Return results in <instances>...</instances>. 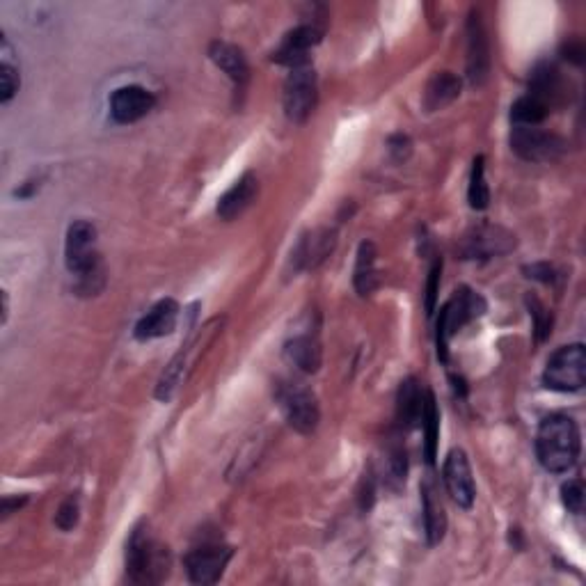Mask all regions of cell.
<instances>
[{"mask_svg":"<svg viewBox=\"0 0 586 586\" xmlns=\"http://www.w3.org/2000/svg\"><path fill=\"white\" fill-rule=\"evenodd\" d=\"M582 451L580 426L568 415L545 417L536 433V456L545 470L564 474L573 470Z\"/></svg>","mask_w":586,"mask_h":586,"instance_id":"6da1fadb","label":"cell"},{"mask_svg":"<svg viewBox=\"0 0 586 586\" xmlns=\"http://www.w3.org/2000/svg\"><path fill=\"white\" fill-rule=\"evenodd\" d=\"M65 264L71 275L81 280V289L97 291L94 280L101 277V259L97 252V229L87 220H76L67 229Z\"/></svg>","mask_w":586,"mask_h":586,"instance_id":"7a4b0ae2","label":"cell"},{"mask_svg":"<svg viewBox=\"0 0 586 586\" xmlns=\"http://www.w3.org/2000/svg\"><path fill=\"white\" fill-rule=\"evenodd\" d=\"M168 550L158 545L147 529L136 527L126 543V573L136 584H156L168 575Z\"/></svg>","mask_w":586,"mask_h":586,"instance_id":"3957f363","label":"cell"},{"mask_svg":"<svg viewBox=\"0 0 586 586\" xmlns=\"http://www.w3.org/2000/svg\"><path fill=\"white\" fill-rule=\"evenodd\" d=\"M543 383L554 392H580L586 383L584 344L561 346L545 364Z\"/></svg>","mask_w":586,"mask_h":586,"instance_id":"277c9868","label":"cell"},{"mask_svg":"<svg viewBox=\"0 0 586 586\" xmlns=\"http://www.w3.org/2000/svg\"><path fill=\"white\" fill-rule=\"evenodd\" d=\"M486 312V300H483L479 293L470 289H461L451 296L449 303L440 310L438 319V358L445 362L447 360V348L449 339L456 335L458 330L467 326L472 319H477Z\"/></svg>","mask_w":586,"mask_h":586,"instance_id":"5b68a950","label":"cell"},{"mask_svg":"<svg viewBox=\"0 0 586 586\" xmlns=\"http://www.w3.org/2000/svg\"><path fill=\"white\" fill-rule=\"evenodd\" d=\"M284 113L293 124H303L314 113L316 101H319V81L310 65L291 69V74L284 83Z\"/></svg>","mask_w":586,"mask_h":586,"instance_id":"8992f818","label":"cell"},{"mask_svg":"<svg viewBox=\"0 0 586 586\" xmlns=\"http://www.w3.org/2000/svg\"><path fill=\"white\" fill-rule=\"evenodd\" d=\"M277 401L291 429L298 433H312L319 426V403H316L314 394L307 387L298 383H287L277 387Z\"/></svg>","mask_w":586,"mask_h":586,"instance_id":"52a82bcc","label":"cell"},{"mask_svg":"<svg viewBox=\"0 0 586 586\" xmlns=\"http://www.w3.org/2000/svg\"><path fill=\"white\" fill-rule=\"evenodd\" d=\"M511 147L529 163H552L564 154V140L538 126H513Z\"/></svg>","mask_w":586,"mask_h":586,"instance_id":"ba28073f","label":"cell"},{"mask_svg":"<svg viewBox=\"0 0 586 586\" xmlns=\"http://www.w3.org/2000/svg\"><path fill=\"white\" fill-rule=\"evenodd\" d=\"M442 479H445V488L451 500L461 509H472L474 500H477V486H474L472 467L463 449L449 451L445 465H442Z\"/></svg>","mask_w":586,"mask_h":586,"instance_id":"9c48e42d","label":"cell"},{"mask_svg":"<svg viewBox=\"0 0 586 586\" xmlns=\"http://www.w3.org/2000/svg\"><path fill=\"white\" fill-rule=\"evenodd\" d=\"M110 117L117 124H136L156 106V97L142 85H124L110 94Z\"/></svg>","mask_w":586,"mask_h":586,"instance_id":"30bf717a","label":"cell"},{"mask_svg":"<svg viewBox=\"0 0 586 586\" xmlns=\"http://www.w3.org/2000/svg\"><path fill=\"white\" fill-rule=\"evenodd\" d=\"M234 550L227 545H202L186 557V570L193 584H216L223 577Z\"/></svg>","mask_w":586,"mask_h":586,"instance_id":"8fae6325","label":"cell"},{"mask_svg":"<svg viewBox=\"0 0 586 586\" xmlns=\"http://www.w3.org/2000/svg\"><path fill=\"white\" fill-rule=\"evenodd\" d=\"M516 248V236L506 232L502 227L481 225L474 227L470 234L463 239V255L465 259H490L506 255Z\"/></svg>","mask_w":586,"mask_h":586,"instance_id":"7c38bea8","label":"cell"},{"mask_svg":"<svg viewBox=\"0 0 586 586\" xmlns=\"http://www.w3.org/2000/svg\"><path fill=\"white\" fill-rule=\"evenodd\" d=\"M323 30L316 28L314 23H305V26L293 28L291 33L282 39L280 49L273 53V60L280 65H287L291 69L310 65V51L321 42Z\"/></svg>","mask_w":586,"mask_h":586,"instance_id":"4fadbf2b","label":"cell"},{"mask_svg":"<svg viewBox=\"0 0 586 586\" xmlns=\"http://www.w3.org/2000/svg\"><path fill=\"white\" fill-rule=\"evenodd\" d=\"M490 71V49L488 37L479 21V14H472L467 23V74L474 85H481Z\"/></svg>","mask_w":586,"mask_h":586,"instance_id":"5bb4252c","label":"cell"},{"mask_svg":"<svg viewBox=\"0 0 586 586\" xmlns=\"http://www.w3.org/2000/svg\"><path fill=\"white\" fill-rule=\"evenodd\" d=\"M177 319H179L177 300H172V298L158 300L152 310H149L136 323V332H133V335H136V339H140V342H149V339L165 337V335H170L174 326H177Z\"/></svg>","mask_w":586,"mask_h":586,"instance_id":"9a60e30c","label":"cell"},{"mask_svg":"<svg viewBox=\"0 0 586 586\" xmlns=\"http://www.w3.org/2000/svg\"><path fill=\"white\" fill-rule=\"evenodd\" d=\"M259 195V181L255 174H243V177L236 181V184L227 190V193L218 200V216L232 223L239 216H243L245 211L252 207V202L257 200Z\"/></svg>","mask_w":586,"mask_h":586,"instance_id":"2e32d148","label":"cell"},{"mask_svg":"<svg viewBox=\"0 0 586 586\" xmlns=\"http://www.w3.org/2000/svg\"><path fill=\"white\" fill-rule=\"evenodd\" d=\"M422 509H424L426 538H429L431 545H438L447 532V516H445V506H442V500L433 479H426L422 483Z\"/></svg>","mask_w":586,"mask_h":586,"instance_id":"e0dca14e","label":"cell"},{"mask_svg":"<svg viewBox=\"0 0 586 586\" xmlns=\"http://www.w3.org/2000/svg\"><path fill=\"white\" fill-rule=\"evenodd\" d=\"M209 58L213 60V65L232 78L234 85L243 87L245 83H248L250 67L239 46L227 44V42H213L209 49Z\"/></svg>","mask_w":586,"mask_h":586,"instance_id":"ac0fdd59","label":"cell"},{"mask_svg":"<svg viewBox=\"0 0 586 586\" xmlns=\"http://www.w3.org/2000/svg\"><path fill=\"white\" fill-rule=\"evenodd\" d=\"M458 94H461V78L451 74V71H442V74H435L429 85H426L424 108L429 113H435V110L454 104Z\"/></svg>","mask_w":586,"mask_h":586,"instance_id":"d6986e66","label":"cell"},{"mask_svg":"<svg viewBox=\"0 0 586 586\" xmlns=\"http://www.w3.org/2000/svg\"><path fill=\"white\" fill-rule=\"evenodd\" d=\"M424 397L426 394H422V390H419L415 378L403 380L399 387V397H397V417L403 429H413V426L422 422Z\"/></svg>","mask_w":586,"mask_h":586,"instance_id":"ffe728a7","label":"cell"},{"mask_svg":"<svg viewBox=\"0 0 586 586\" xmlns=\"http://www.w3.org/2000/svg\"><path fill=\"white\" fill-rule=\"evenodd\" d=\"M284 355H287L293 367L305 371V374H314L321 367V344L312 335H298L289 339Z\"/></svg>","mask_w":586,"mask_h":586,"instance_id":"44dd1931","label":"cell"},{"mask_svg":"<svg viewBox=\"0 0 586 586\" xmlns=\"http://www.w3.org/2000/svg\"><path fill=\"white\" fill-rule=\"evenodd\" d=\"M332 245H335V234L332 232H314L312 236H305L298 243L296 252H293V261L298 268H314L319 261L330 255Z\"/></svg>","mask_w":586,"mask_h":586,"instance_id":"7402d4cb","label":"cell"},{"mask_svg":"<svg viewBox=\"0 0 586 586\" xmlns=\"http://www.w3.org/2000/svg\"><path fill=\"white\" fill-rule=\"evenodd\" d=\"M376 257H378L376 245L371 241H362L358 250V261H355V275H353L355 291H358L360 296H369V293H374V289L378 287Z\"/></svg>","mask_w":586,"mask_h":586,"instance_id":"603a6c76","label":"cell"},{"mask_svg":"<svg viewBox=\"0 0 586 586\" xmlns=\"http://www.w3.org/2000/svg\"><path fill=\"white\" fill-rule=\"evenodd\" d=\"M548 115H550L548 104H543L541 99L534 97V94H529V92L511 106V124L513 126H541Z\"/></svg>","mask_w":586,"mask_h":586,"instance_id":"cb8c5ba5","label":"cell"},{"mask_svg":"<svg viewBox=\"0 0 586 586\" xmlns=\"http://www.w3.org/2000/svg\"><path fill=\"white\" fill-rule=\"evenodd\" d=\"M422 429H424V451L426 461L435 463V454H438V438H440V410L435 397L426 392L424 397V413H422Z\"/></svg>","mask_w":586,"mask_h":586,"instance_id":"d4e9b609","label":"cell"},{"mask_svg":"<svg viewBox=\"0 0 586 586\" xmlns=\"http://www.w3.org/2000/svg\"><path fill=\"white\" fill-rule=\"evenodd\" d=\"M0 55H3V65H0V90L3 92H0V101H3V104H10L14 94L19 92L21 76H19V67L12 62V46L7 39H3Z\"/></svg>","mask_w":586,"mask_h":586,"instance_id":"484cf974","label":"cell"},{"mask_svg":"<svg viewBox=\"0 0 586 586\" xmlns=\"http://www.w3.org/2000/svg\"><path fill=\"white\" fill-rule=\"evenodd\" d=\"M467 200H470V207L474 211L488 209L490 204V190L486 184V161L483 156H477L472 163V174H470V188H467Z\"/></svg>","mask_w":586,"mask_h":586,"instance_id":"4316f807","label":"cell"},{"mask_svg":"<svg viewBox=\"0 0 586 586\" xmlns=\"http://www.w3.org/2000/svg\"><path fill=\"white\" fill-rule=\"evenodd\" d=\"M561 500H564V506L575 513V516H580L584 511V483L580 479H573L561 486Z\"/></svg>","mask_w":586,"mask_h":586,"instance_id":"83f0119b","label":"cell"},{"mask_svg":"<svg viewBox=\"0 0 586 586\" xmlns=\"http://www.w3.org/2000/svg\"><path fill=\"white\" fill-rule=\"evenodd\" d=\"M78 513H81V506H78V500H74V497H69V500L60 506L58 513H55V525H58L62 532H69V529L76 527Z\"/></svg>","mask_w":586,"mask_h":586,"instance_id":"f1b7e54d","label":"cell"},{"mask_svg":"<svg viewBox=\"0 0 586 586\" xmlns=\"http://www.w3.org/2000/svg\"><path fill=\"white\" fill-rule=\"evenodd\" d=\"M440 273H442V261H435L431 273H429V287H426V314L433 316L435 312V300H438V287H440Z\"/></svg>","mask_w":586,"mask_h":586,"instance_id":"f546056e","label":"cell"},{"mask_svg":"<svg viewBox=\"0 0 586 586\" xmlns=\"http://www.w3.org/2000/svg\"><path fill=\"white\" fill-rule=\"evenodd\" d=\"M390 149H392V154L399 158V161H403V158H406L410 152V140L406 136H394L390 140Z\"/></svg>","mask_w":586,"mask_h":586,"instance_id":"4dcf8cb0","label":"cell"}]
</instances>
